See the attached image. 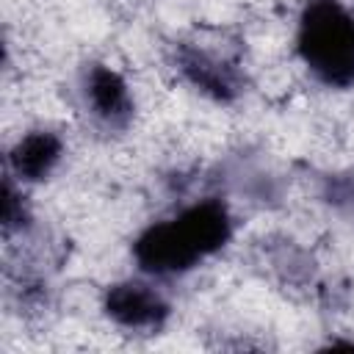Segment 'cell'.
<instances>
[{"mask_svg":"<svg viewBox=\"0 0 354 354\" xmlns=\"http://www.w3.org/2000/svg\"><path fill=\"white\" fill-rule=\"evenodd\" d=\"M61 160H64V138L44 127L28 130L25 136H19L6 155L8 171L22 185L44 183L58 169Z\"/></svg>","mask_w":354,"mask_h":354,"instance_id":"8992f818","label":"cell"},{"mask_svg":"<svg viewBox=\"0 0 354 354\" xmlns=\"http://www.w3.org/2000/svg\"><path fill=\"white\" fill-rule=\"evenodd\" d=\"M318 196L329 210L340 216H354V166L326 171L321 177Z\"/></svg>","mask_w":354,"mask_h":354,"instance_id":"52a82bcc","label":"cell"},{"mask_svg":"<svg viewBox=\"0 0 354 354\" xmlns=\"http://www.w3.org/2000/svg\"><path fill=\"white\" fill-rule=\"evenodd\" d=\"M174 69L194 91L218 105H232L246 86L243 69L232 58L218 55L194 41L174 44Z\"/></svg>","mask_w":354,"mask_h":354,"instance_id":"277c9868","label":"cell"},{"mask_svg":"<svg viewBox=\"0 0 354 354\" xmlns=\"http://www.w3.org/2000/svg\"><path fill=\"white\" fill-rule=\"evenodd\" d=\"M232 232L230 205L221 196H202L166 218L149 221L133 238L130 254L144 277L171 279L218 254L232 241Z\"/></svg>","mask_w":354,"mask_h":354,"instance_id":"6da1fadb","label":"cell"},{"mask_svg":"<svg viewBox=\"0 0 354 354\" xmlns=\"http://www.w3.org/2000/svg\"><path fill=\"white\" fill-rule=\"evenodd\" d=\"M80 97L91 119L105 130L122 133L136 116V100L124 75L108 64H88L83 69Z\"/></svg>","mask_w":354,"mask_h":354,"instance_id":"5b68a950","label":"cell"},{"mask_svg":"<svg viewBox=\"0 0 354 354\" xmlns=\"http://www.w3.org/2000/svg\"><path fill=\"white\" fill-rule=\"evenodd\" d=\"M30 221H33V216H30V205L22 194V183L11 171H6V180H3V230H6V235L30 230Z\"/></svg>","mask_w":354,"mask_h":354,"instance_id":"ba28073f","label":"cell"},{"mask_svg":"<svg viewBox=\"0 0 354 354\" xmlns=\"http://www.w3.org/2000/svg\"><path fill=\"white\" fill-rule=\"evenodd\" d=\"M296 55L324 88H354V11L343 0H304L296 17Z\"/></svg>","mask_w":354,"mask_h":354,"instance_id":"7a4b0ae2","label":"cell"},{"mask_svg":"<svg viewBox=\"0 0 354 354\" xmlns=\"http://www.w3.org/2000/svg\"><path fill=\"white\" fill-rule=\"evenodd\" d=\"M102 315L124 332L155 335L169 324L171 304L149 279H119L102 293Z\"/></svg>","mask_w":354,"mask_h":354,"instance_id":"3957f363","label":"cell"}]
</instances>
